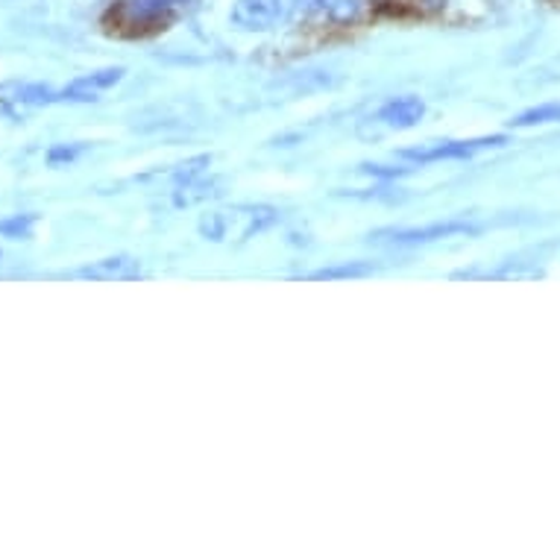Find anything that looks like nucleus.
Masks as SVG:
<instances>
[{
  "mask_svg": "<svg viewBox=\"0 0 560 560\" xmlns=\"http://www.w3.org/2000/svg\"><path fill=\"white\" fill-rule=\"evenodd\" d=\"M296 10L314 12L329 21H352L361 12V0H296Z\"/></svg>",
  "mask_w": 560,
  "mask_h": 560,
  "instance_id": "9",
  "label": "nucleus"
},
{
  "mask_svg": "<svg viewBox=\"0 0 560 560\" xmlns=\"http://www.w3.org/2000/svg\"><path fill=\"white\" fill-rule=\"evenodd\" d=\"M508 144V136H485L469 138V141H434V144H423V148L402 150L399 156L413 162V165H432V162H443V159H472L481 150L502 148Z\"/></svg>",
  "mask_w": 560,
  "mask_h": 560,
  "instance_id": "2",
  "label": "nucleus"
},
{
  "mask_svg": "<svg viewBox=\"0 0 560 560\" xmlns=\"http://www.w3.org/2000/svg\"><path fill=\"white\" fill-rule=\"evenodd\" d=\"M120 80H124V68H103V71H94V74H85L80 80H74L65 92H59V101H97L103 92H109L112 85H118Z\"/></svg>",
  "mask_w": 560,
  "mask_h": 560,
  "instance_id": "5",
  "label": "nucleus"
},
{
  "mask_svg": "<svg viewBox=\"0 0 560 560\" xmlns=\"http://www.w3.org/2000/svg\"><path fill=\"white\" fill-rule=\"evenodd\" d=\"M476 232V226L467 221H443L429 223V226H405V230H382L373 238L382 244H394V247H413V244H432V241L452 238V235H467Z\"/></svg>",
  "mask_w": 560,
  "mask_h": 560,
  "instance_id": "3",
  "label": "nucleus"
},
{
  "mask_svg": "<svg viewBox=\"0 0 560 560\" xmlns=\"http://www.w3.org/2000/svg\"><path fill=\"white\" fill-rule=\"evenodd\" d=\"M36 223V214H12L0 221V238H27Z\"/></svg>",
  "mask_w": 560,
  "mask_h": 560,
  "instance_id": "11",
  "label": "nucleus"
},
{
  "mask_svg": "<svg viewBox=\"0 0 560 560\" xmlns=\"http://www.w3.org/2000/svg\"><path fill=\"white\" fill-rule=\"evenodd\" d=\"M74 276L80 279H94V282H124V279H138L141 276V261L132 256H109L101 261H92Z\"/></svg>",
  "mask_w": 560,
  "mask_h": 560,
  "instance_id": "7",
  "label": "nucleus"
},
{
  "mask_svg": "<svg viewBox=\"0 0 560 560\" xmlns=\"http://www.w3.org/2000/svg\"><path fill=\"white\" fill-rule=\"evenodd\" d=\"M361 171L370 176H382V179H396V176L408 174V167H387V165H364Z\"/></svg>",
  "mask_w": 560,
  "mask_h": 560,
  "instance_id": "14",
  "label": "nucleus"
},
{
  "mask_svg": "<svg viewBox=\"0 0 560 560\" xmlns=\"http://www.w3.org/2000/svg\"><path fill=\"white\" fill-rule=\"evenodd\" d=\"M212 165V156H197V159H188V162H183V165L174 167V183L176 185H185V183H194L197 176L206 171V167Z\"/></svg>",
  "mask_w": 560,
  "mask_h": 560,
  "instance_id": "13",
  "label": "nucleus"
},
{
  "mask_svg": "<svg viewBox=\"0 0 560 560\" xmlns=\"http://www.w3.org/2000/svg\"><path fill=\"white\" fill-rule=\"evenodd\" d=\"M188 0H127L120 7V15L138 27H153L159 21H167Z\"/></svg>",
  "mask_w": 560,
  "mask_h": 560,
  "instance_id": "8",
  "label": "nucleus"
},
{
  "mask_svg": "<svg viewBox=\"0 0 560 560\" xmlns=\"http://www.w3.org/2000/svg\"><path fill=\"white\" fill-rule=\"evenodd\" d=\"M425 3H429V7H434V10H438V7H446V0H425Z\"/></svg>",
  "mask_w": 560,
  "mask_h": 560,
  "instance_id": "16",
  "label": "nucleus"
},
{
  "mask_svg": "<svg viewBox=\"0 0 560 560\" xmlns=\"http://www.w3.org/2000/svg\"><path fill=\"white\" fill-rule=\"evenodd\" d=\"M59 101L50 85L42 83H3L0 85V115H21Z\"/></svg>",
  "mask_w": 560,
  "mask_h": 560,
  "instance_id": "4",
  "label": "nucleus"
},
{
  "mask_svg": "<svg viewBox=\"0 0 560 560\" xmlns=\"http://www.w3.org/2000/svg\"><path fill=\"white\" fill-rule=\"evenodd\" d=\"M80 150H83V148H56V150H50V162H54V165H59L62 159H65V162H71V159H74Z\"/></svg>",
  "mask_w": 560,
  "mask_h": 560,
  "instance_id": "15",
  "label": "nucleus"
},
{
  "mask_svg": "<svg viewBox=\"0 0 560 560\" xmlns=\"http://www.w3.org/2000/svg\"><path fill=\"white\" fill-rule=\"evenodd\" d=\"M296 10V0H235L232 3V24L247 33H267L285 24Z\"/></svg>",
  "mask_w": 560,
  "mask_h": 560,
  "instance_id": "1",
  "label": "nucleus"
},
{
  "mask_svg": "<svg viewBox=\"0 0 560 560\" xmlns=\"http://www.w3.org/2000/svg\"><path fill=\"white\" fill-rule=\"evenodd\" d=\"M514 127H537V124H560V103H542L511 120Z\"/></svg>",
  "mask_w": 560,
  "mask_h": 560,
  "instance_id": "10",
  "label": "nucleus"
},
{
  "mask_svg": "<svg viewBox=\"0 0 560 560\" xmlns=\"http://www.w3.org/2000/svg\"><path fill=\"white\" fill-rule=\"evenodd\" d=\"M423 118H425V103L420 101V97H413V94H402V97L387 101L376 115L378 124H385L387 129H411L417 127Z\"/></svg>",
  "mask_w": 560,
  "mask_h": 560,
  "instance_id": "6",
  "label": "nucleus"
},
{
  "mask_svg": "<svg viewBox=\"0 0 560 560\" xmlns=\"http://www.w3.org/2000/svg\"><path fill=\"white\" fill-rule=\"evenodd\" d=\"M370 270H376V267L364 265V261H349V265L323 267V270L312 273V279H352V276H368Z\"/></svg>",
  "mask_w": 560,
  "mask_h": 560,
  "instance_id": "12",
  "label": "nucleus"
}]
</instances>
